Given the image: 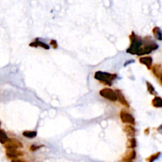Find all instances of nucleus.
I'll return each mask as SVG.
<instances>
[{"label":"nucleus","instance_id":"2","mask_svg":"<svg viewBox=\"0 0 162 162\" xmlns=\"http://www.w3.org/2000/svg\"><path fill=\"white\" fill-rule=\"evenodd\" d=\"M94 77L96 80L102 82L103 84L111 86L112 85V81L117 78V74H109L107 72H102V71H97V72H95Z\"/></svg>","mask_w":162,"mask_h":162},{"label":"nucleus","instance_id":"4","mask_svg":"<svg viewBox=\"0 0 162 162\" xmlns=\"http://www.w3.org/2000/svg\"><path fill=\"white\" fill-rule=\"evenodd\" d=\"M120 119H121L122 122L124 123H128L130 125L135 124V119L134 116L131 114H130L129 112H126L123 110L120 112Z\"/></svg>","mask_w":162,"mask_h":162},{"label":"nucleus","instance_id":"25","mask_svg":"<svg viewBox=\"0 0 162 162\" xmlns=\"http://www.w3.org/2000/svg\"><path fill=\"white\" fill-rule=\"evenodd\" d=\"M159 81H160V83H161V85H162V74L160 75V77H159Z\"/></svg>","mask_w":162,"mask_h":162},{"label":"nucleus","instance_id":"20","mask_svg":"<svg viewBox=\"0 0 162 162\" xmlns=\"http://www.w3.org/2000/svg\"><path fill=\"white\" fill-rule=\"evenodd\" d=\"M42 147V145H32L30 147V149L31 151H33V152H34V151H36V150H37L38 149H40Z\"/></svg>","mask_w":162,"mask_h":162},{"label":"nucleus","instance_id":"12","mask_svg":"<svg viewBox=\"0 0 162 162\" xmlns=\"http://www.w3.org/2000/svg\"><path fill=\"white\" fill-rule=\"evenodd\" d=\"M152 105L154 108H162V98L160 97H155L153 99Z\"/></svg>","mask_w":162,"mask_h":162},{"label":"nucleus","instance_id":"14","mask_svg":"<svg viewBox=\"0 0 162 162\" xmlns=\"http://www.w3.org/2000/svg\"><path fill=\"white\" fill-rule=\"evenodd\" d=\"M125 131L129 137L134 138V135H135V129L132 127V125L126 126Z\"/></svg>","mask_w":162,"mask_h":162},{"label":"nucleus","instance_id":"27","mask_svg":"<svg viewBox=\"0 0 162 162\" xmlns=\"http://www.w3.org/2000/svg\"><path fill=\"white\" fill-rule=\"evenodd\" d=\"M0 127H1V122H0Z\"/></svg>","mask_w":162,"mask_h":162},{"label":"nucleus","instance_id":"19","mask_svg":"<svg viewBox=\"0 0 162 162\" xmlns=\"http://www.w3.org/2000/svg\"><path fill=\"white\" fill-rule=\"evenodd\" d=\"M128 147L129 148L134 149L137 146V142H136V139L134 138H131V139L129 140L128 142Z\"/></svg>","mask_w":162,"mask_h":162},{"label":"nucleus","instance_id":"23","mask_svg":"<svg viewBox=\"0 0 162 162\" xmlns=\"http://www.w3.org/2000/svg\"><path fill=\"white\" fill-rule=\"evenodd\" d=\"M134 63V59H131V60H129V61H127V62H126L125 64H124V66H125V67H126L127 65L130 64V63Z\"/></svg>","mask_w":162,"mask_h":162},{"label":"nucleus","instance_id":"13","mask_svg":"<svg viewBox=\"0 0 162 162\" xmlns=\"http://www.w3.org/2000/svg\"><path fill=\"white\" fill-rule=\"evenodd\" d=\"M136 157V152H135L134 149H132L130 152L128 154H126L125 156V157H123V161L125 162H127V161H132Z\"/></svg>","mask_w":162,"mask_h":162},{"label":"nucleus","instance_id":"9","mask_svg":"<svg viewBox=\"0 0 162 162\" xmlns=\"http://www.w3.org/2000/svg\"><path fill=\"white\" fill-rule=\"evenodd\" d=\"M8 140H9V138H8L6 131L3 129H0V143L3 145H5L8 142Z\"/></svg>","mask_w":162,"mask_h":162},{"label":"nucleus","instance_id":"1","mask_svg":"<svg viewBox=\"0 0 162 162\" xmlns=\"http://www.w3.org/2000/svg\"><path fill=\"white\" fill-rule=\"evenodd\" d=\"M130 45L128 49L126 50V52L131 55H138L139 51L142 48L143 41L141 37L137 36L134 32L130 36Z\"/></svg>","mask_w":162,"mask_h":162},{"label":"nucleus","instance_id":"15","mask_svg":"<svg viewBox=\"0 0 162 162\" xmlns=\"http://www.w3.org/2000/svg\"><path fill=\"white\" fill-rule=\"evenodd\" d=\"M153 33L154 36H155V37L157 39V40L162 41V30L160 29V28L158 27L153 28Z\"/></svg>","mask_w":162,"mask_h":162},{"label":"nucleus","instance_id":"18","mask_svg":"<svg viewBox=\"0 0 162 162\" xmlns=\"http://www.w3.org/2000/svg\"><path fill=\"white\" fill-rule=\"evenodd\" d=\"M160 155H161V153H160V152L157 153H154V154H153V155H151L150 157H148V158H147V161H148V162H154L155 161H157V160L159 158Z\"/></svg>","mask_w":162,"mask_h":162},{"label":"nucleus","instance_id":"8","mask_svg":"<svg viewBox=\"0 0 162 162\" xmlns=\"http://www.w3.org/2000/svg\"><path fill=\"white\" fill-rule=\"evenodd\" d=\"M139 62L142 64L145 65L148 70H151L153 64V59L150 56H143L139 59Z\"/></svg>","mask_w":162,"mask_h":162},{"label":"nucleus","instance_id":"26","mask_svg":"<svg viewBox=\"0 0 162 162\" xmlns=\"http://www.w3.org/2000/svg\"><path fill=\"white\" fill-rule=\"evenodd\" d=\"M158 131H161L162 133V125L160 126V127H159V128H158Z\"/></svg>","mask_w":162,"mask_h":162},{"label":"nucleus","instance_id":"24","mask_svg":"<svg viewBox=\"0 0 162 162\" xmlns=\"http://www.w3.org/2000/svg\"><path fill=\"white\" fill-rule=\"evenodd\" d=\"M11 162H26L22 161V160H19V159H14V160H12Z\"/></svg>","mask_w":162,"mask_h":162},{"label":"nucleus","instance_id":"16","mask_svg":"<svg viewBox=\"0 0 162 162\" xmlns=\"http://www.w3.org/2000/svg\"><path fill=\"white\" fill-rule=\"evenodd\" d=\"M22 135L26 138L28 139H34L37 136V132L36 131H26L22 133Z\"/></svg>","mask_w":162,"mask_h":162},{"label":"nucleus","instance_id":"22","mask_svg":"<svg viewBox=\"0 0 162 162\" xmlns=\"http://www.w3.org/2000/svg\"><path fill=\"white\" fill-rule=\"evenodd\" d=\"M103 3H104V6L105 7H110V0H104L103 1Z\"/></svg>","mask_w":162,"mask_h":162},{"label":"nucleus","instance_id":"7","mask_svg":"<svg viewBox=\"0 0 162 162\" xmlns=\"http://www.w3.org/2000/svg\"><path fill=\"white\" fill-rule=\"evenodd\" d=\"M115 93H116V94H117V97H118V101H119V103L122 105L123 106H125L126 108H130V105L128 104V102L126 101V97H124V95L123 93H122L121 90H115Z\"/></svg>","mask_w":162,"mask_h":162},{"label":"nucleus","instance_id":"21","mask_svg":"<svg viewBox=\"0 0 162 162\" xmlns=\"http://www.w3.org/2000/svg\"><path fill=\"white\" fill-rule=\"evenodd\" d=\"M50 44H52V45H53V47L54 49L57 47V41H54V40H52V41H50Z\"/></svg>","mask_w":162,"mask_h":162},{"label":"nucleus","instance_id":"6","mask_svg":"<svg viewBox=\"0 0 162 162\" xmlns=\"http://www.w3.org/2000/svg\"><path fill=\"white\" fill-rule=\"evenodd\" d=\"M6 154L8 158L13 159V160L18 158L20 156L23 155V153L21 151H18V149H7Z\"/></svg>","mask_w":162,"mask_h":162},{"label":"nucleus","instance_id":"17","mask_svg":"<svg viewBox=\"0 0 162 162\" xmlns=\"http://www.w3.org/2000/svg\"><path fill=\"white\" fill-rule=\"evenodd\" d=\"M146 85H147V89H148V92L150 93L151 95H157V93L156 92L155 89L153 87V85L151 83H149L148 81H146Z\"/></svg>","mask_w":162,"mask_h":162},{"label":"nucleus","instance_id":"11","mask_svg":"<svg viewBox=\"0 0 162 162\" xmlns=\"http://www.w3.org/2000/svg\"><path fill=\"white\" fill-rule=\"evenodd\" d=\"M151 70H152L153 74H154L157 78H159V77H160V75L162 74L161 67V65L155 64L154 66H153V67H152Z\"/></svg>","mask_w":162,"mask_h":162},{"label":"nucleus","instance_id":"3","mask_svg":"<svg viewBox=\"0 0 162 162\" xmlns=\"http://www.w3.org/2000/svg\"><path fill=\"white\" fill-rule=\"evenodd\" d=\"M99 94L102 96L103 97H104L105 99H107L111 101H118V97H117V94L115 93V90H113L109 88H104L100 90Z\"/></svg>","mask_w":162,"mask_h":162},{"label":"nucleus","instance_id":"5","mask_svg":"<svg viewBox=\"0 0 162 162\" xmlns=\"http://www.w3.org/2000/svg\"><path fill=\"white\" fill-rule=\"evenodd\" d=\"M22 143L15 139H9L8 142L4 145L6 149H18V148H22Z\"/></svg>","mask_w":162,"mask_h":162},{"label":"nucleus","instance_id":"10","mask_svg":"<svg viewBox=\"0 0 162 162\" xmlns=\"http://www.w3.org/2000/svg\"><path fill=\"white\" fill-rule=\"evenodd\" d=\"M30 47H43L45 49H49V46L47 45L46 44H45L43 42H41L39 41L38 40H36L35 42H33V43H31L30 44Z\"/></svg>","mask_w":162,"mask_h":162},{"label":"nucleus","instance_id":"28","mask_svg":"<svg viewBox=\"0 0 162 162\" xmlns=\"http://www.w3.org/2000/svg\"><path fill=\"white\" fill-rule=\"evenodd\" d=\"M127 162H132V161H127Z\"/></svg>","mask_w":162,"mask_h":162}]
</instances>
